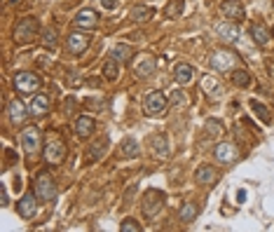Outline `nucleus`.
I'll return each mask as SVG.
<instances>
[{
  "label": "nucleus",
  "instance_id": "f257e3e1",
  "mask_svg": "<svg viewBox=\"0 0 274 232\" xmlns=\"http://www.w3.org/2000/svg\"><path fill=\"white\" fill-rule=\"evenodd\" d=\"M42 155H45V162L56 167L66 160V143L59 134H49L45 139V146H42Z\"/></svg>",
  "mask_w": 274,
  "mask_h": 232
},
{
  "label": "nucleus",
  "instance_id": "f03ea898",
  "mask_svg": "<svg viewBox=\"0 0 274 232\" xmlns=\"http://www.w3.org/2000/svg\"><path fill=\"white\" fill-rule=\"evenodd\" d=\"M40 31V21L35 19V16H23V19H19L14 26V42L16 45H26V42H30V40L38 35Z\"/></svg>",
  "mask_w": 274,
  "mask_h": 232
},
{
  "label": "nucleus",
  "instance_id": "7ed1b4c3",
  "mask_svg": "<svg viewBox=\"0 0 274 232\" xmlns=\"http://www.w3.org/2000/svg\"><path fill=\"white\" fill-rule=\"evenodd\" d=\"M164 204H167V195L162 193V190H157V188H150L143 195V200H141V211H143L145 218H155L162 211Z\"/></svg>",
  "mask_w": 274,
  "mask_h": 232
},
{
  "label": "nucleus",
  "instance_id": "20e7f679",
  "mask_svg": "<svg viewBox=\"0 0 274 232\" xmlns=\"http://www.w3.org/2000/svg\"><path fill=\"white\" fill-rule=\"evenodd\" d=\"M209 66H211L213 70H218V73H232L235 68H239V59H237V54L230 52V49H218V52L211 54Z\"/></svg>",
  "mask_w": 274,
  "mask_h": 232
},
{
  "label": "nucleus",
  "instance_id": "39448f33",
  "mask_svg": "<svg viewBox=\"0 0 274 232\" xmlns=\"http://www.w3.org/2000/svg\"><path fill=\"white\" fill-rule=\"evenodd\" d=\"M35 195H38V200L42 202H52L56 200V183H54V178L49 171H40L38 176H35Z\"/></svg>",
  "mask_w": 274,
  "mask_h": 232
},
{
  "label": "nucleus",
  "instance_id": "423d86ee",
  "mask_svg": "<svg viewBox=\"0 0 274 232\" xmlns=\"http://www.w3.org/2000/svg\"><path fill=\"white\" fill-rule=\"evenodd\" d=\"M42 87V80H40L35 73H28V70H23V73H16L14 75V89L23 96H30V94H35Z\"/></svg>",
  "mask_w": 274,
  "mask_h": 232
},
{
  "label": "nucleus",
  "instance_id": "0eeeda50",
  "mask_svg": "<svg viewBox=\"0 0 274 232\" xmlns=\"http://www.w3.org/2000/svg\"><path fill=\"white\" fill-rule=\"evenodd\" d=\"M19 139H21V148L26 150V155H28V157L38 155V150L42 148V136H40L38 127H23Z\"/></svg>",
  "mask_w": 274,
  "mask_h": 232
},
{
  "label": "nucleus",
  "instance_id": "6e6552de",
  "mask_svg": "<svg viewBox=\"0 0 274 232\" xmlns=\"http://www.w3.org/2000/svg\"><path fill=\"white\" fill-rule=\"evenodd\" d=\"M131 70H134L138 77H150V75H155V70H157V59H155L150 52H141V54H136V59L131 61Z\"/></svg>",
  "mask_w": 274,
  "mask_h": 232
},
{
  "label": "nucleus",
  "instance_id": "1a4fd4ad",
  "mask_svg": "<svg viewBox=\"0 0 274 232\" xmlns=\"http://www.w3.org/2000/svg\"><path fill=\"white\" fill-rule=\"evenodd\" d=\"M164 108H167V99H164V94L157 92V89H152V92L145 94L143 99V113L148 117H157L164 113Z\"/></svg>",
  "mask_w": 274,
  "mask_h": 232
},
{
  "label": "nucleus",
  "instance_id": "9d476101",
  "mask_svg": "<svg viewBox=\"0 0 274 232\" xmlns=\"http://www.w3.org/2000/svg\"><path fill=\"white\" fill-rule=\"evenodd\" d=\"M216 33H218V38L223 40V42H228V45H237L239 42V38H242V31H239V26H237V21H216Z\"/></svg>",
  "mask_w": 274,
  "mask_h": 232
},
{
  "label": "nucleus",
  "instance_id": "9b49d317",
  "mask_svg": "<svg viewBox=\"0 0 274 232\" xmlns=\"http://www.w3.org/2000/svg\"><path fill=\"white\" fill-rule=\"evenodd\" d=\"M213 157L223 164V167H230V164H235L239 160V148L235 143H228V141H223L218 146L213 148Z\"/></svg>",
  "mask_w": 274,
  "mask_h": 232
},
{
  "label": "nucleus",
  "instance_id": "f8f14e48",
  "mask_svg": "<svg viewBox=\"0 0 274 232\" xmlns=\"http://www.w3.org/2000/svg\"><path fill=\"white\" fill-rule=\"evenodd\" d=\"M89 42H91L89 35H87V33H82L80 28H75V31H70V35L66 38V49H68L70 54L80 56V54H84V52H87Z\"/></svg>",
  "mask_w": 274,
  "mask_h": 232
},
{
  "label": "nucleus",
  "instance_id": "ddd939ff",
  "mask_svg": "<svg viewBox=\"0 0 274 232\" xmlns=\"http://www.w3.org/2000/svg\"><path fill=\"white\" fill-rule=\"evenodd\" d=\"M96 23H99V14L94 9H80L73 16V26L80 31H91V28H96Z\"/></svg>",
  "mask_w": 274,
  "mask_h": 232
},
{
  "label": "nucleus",
  "instance_id": "4468645a",
  "mask_svg": "<svg viewBox=\"0 0 274 232\" xmlns=\"http://www.w3.org/2000/svg\"><path fill=\"white\" fill-rule=\"evenodd\" d=\"M35 193H26L21 200L16 202V211H19V216L21 218H33L38 214V204H35Z\"/></svg>",
  "mask_w": 274,
  "mask_h": 232
},
{
  "label": "nucleus",
  "instance_id": "2eb2a0df",
  "mask_svg": "<svg viewBox=\"0 0 274 232\" xmlns=\"http://www.w3.org/2000/svg\"><path fill=\"white\" fill-rule=\"evenodd\" d=\"M216 181H218L216 167H211V164H199L197 171H195V183H197V186H213Z\"/></svg>",
  "mask_w": 274,
  "mask_h": 232
},
{
  "label": "nucleus",
  "instance_id": "dca6fc26",
  "mask_svg": "<svg viewBox=\"0 0 274 232\" xmlns=\"http://www.w3.org/2000/svg\"><path fill=\"white\" fill-rule=\"evenodd\" d=\"M221 14L228 16L230 21H242L246 12H244V5L239 0H225L221 5Z\"/></svg>",
  "mask_w": 274,
  "mask_h": 232
},
{
  "label": "nucleus",
  "instance_id": "f3484780",
  "mask_svg": "<svg viewBox=\"0 0 274 232\" xmlns=\"http://www.w3.org/2000/svg\"><path fill=\"white\" fill-rule=\"evenodd\" d=\"M150 148L155 157H160V160H167L169 155H171V146H169V139L167 134H155L150 139Z\"/></svg>",
  "mask_w": 274,
  "mask_h": 232
},
{
  "label": "nucleus",
  "instance_id": "a211bd4d",
  "mask_svg": "<svg viewBox=\"0 0 274 232\" xmlns=\"http://www.w3.org/2000/svg\"><path fill=\"white\" fill-rule=\"evenodd\" d=\"M202 92H204L211 101H218L223 96V85L213 75H206L204 80H202Z\"/></svg>",
  "mask_w": 274,
  "mask_h": 232
},
{
  "label": "nucleus",
  "instance_id": "6ab92c4d",
  "mask_svg": "<svg viewBox=\"0 0 274 232\" xmlns=\"http://www.w3.org/2000/svg\"><path fill=\"white\" fill-rule=\"evenodd\" d=\"M108 146H110V139H108V136H101L99 141H94L91 148L87 150V162H99L101 157L106 155Z\"/></svg>",
  "mask_w": 274,
  "mask_h": 232
},
{
  "label": "nucleus",
  "instance_id": "aec40b11",
  "mask_svg": "<svg viewBox=\"0 0 274 232\" xmlns=\"http://www.w3.org/2000/svg\"><path fill=\"white\" fill-rule=\"evenodd\" d=\"M192 77H195V66L192 63H178L176 66V70H174V80L178 82L181 87H185V85H190L192 82Z\"/></svg>",
  "mask_w": 274,
  "mask_h": 232
},
{
  "label": "nucleus",
  "instance_id": "412c9836",
  "mask_svg": "<svg viewBox=\"0 0 274 232\" xmlns=\"http://www.w3.org/2000/svg\"><path fill=\"white\" fill-rule=\"evenodd\" d=\"M28 113L33 117H42L49 113V99H47L45 94H35L33 99H30V106H28Z\"/></svg>",
  "mask_w": 274,
  "mask_h": 232
},
{
  "label": "nucleus",
  "instance_id": "4be33fe9",
  "mask_svg": "<svg viewBox=\"0 0 274 232\" xmlns=\"http://www.w3.org/2000/svg\"><path fill=\"white\" fill-rule=\"evenodd\" d=\"M7 115H9V122L14 124H23L26 122V115H28V113H26V108H23V103L21 101H9L7 103Z\"/></svg>",
  "mask_w": 274,
  "mask_h": 232
},
{
  "label": "nucleus",
  "instance_id": "5701e85b",
  "mask_svg": "<svg viewBox=\"0 0 274 232\" xmlns=\"http://www.w3.org/2000/svg\"><path fill=\"white\" fill-rule=\"evenodd\" d=\"M94 129H96V122L89 115H80L75 120V134L80 139H89L91 134H94Z\"/></svg>",
  "mask_w": 274,
  "mask_h": 232
},
{
  "label": "nucleus",
  "instance_id": "b1692460",
  "mask_svg": "<svg viewBox=\"0 0 274 232\" xmlns=\"http://www.w3.org/2000/svg\"><path fill=\"white\" fill-rule=\"evenodd\" d=\"M199 216V207L195 202H188V204H183L181 209H178V218H181V223H195V218Z\"/></svg>",
  "mask_w": 274,
  "mask_h": 232
},
{
  "label": "nucleus",
  "instance_id": "393cba45",
  "mask_svg": "<svg viewBox=\"0 0 274 232\" xmlns=\"http://www.w3.org/2000/svg\"><path fill=\"white\" fill-rule=\"evenodd\" d=\"M120 155L122 157H129V160H136L138 155H141V150H138V143H136V139H124L120 143Z\"/></svg>",
  "mask_w": 274,
  "mask_h": 232
},
{
  "label": "nucleus",
  "instance_id": "a878e982",
  "mask_svg": "<svg viewBox=\"0 0 274 232\" xmlns=\"http://www.w3.org/2000/svg\"><path fill=\"white\" fill-rule=\"evenodd\" d=\"M251 35H253V40H256L258 45H267L270 38H272V31H267V26L260 21V23H253L251 26Z\"/></svg>",
  "mask_w": 274,
  "mask_h": 232
},
{
  "label": "nucleus",
  "instance_id": "bb28decb",
  "mask_svg": "<svg viewBox=\"0 0 274 232\" xmlns=\"http://www.w3.org/2000/svg\"><path fill=\"white\" fill-rule=\"evenodd\" d=\"M129 16L134 21H150L152 16H155V9L148 7V5H136V7L129 9Z\"/></svg>",
  "mask_w": 274,
  "mask_h": 232
},
{
  "label": "nucleus",
  "instance_id": "cd10ccee",
  "mask_svg": "<svg viewBox=\"0 0 274 232\" xmlns=\"http://www.w3.org/2000/svg\"><path fill=\"white\" fill-rule=\"evenodd\" d=\"M185 9V0H169L167 7H164V16L167 19H178Z\"/></svg>",
  "mask_w": 274,
  "mask_h": 232
},
{
  "label": "nucleus",
  "instance_id": "c85d7f7f",
  "mask_svg": "<svg viewBox=\"0 0 274 232\" xmlns=\"http://www.w3.org/2000/svg\"><path fill=\"white\" fill-rule=\"evenodd\" d=\"M232 85L235 87H249L251 85V73L246 68H235L232 70Z\"/></svg>",
  "mask_w": 274,
  "mask_h": 232
},
{
  "label": "nucleus",
  "instance_id": "c756f323",
  "mask_svg": "<svg viewBox=\"0 0 274 232\" xmlns=\"http://www.w3.org/2000/svg\"><path fill=\"white\" fill-rule=\"evenodd\" d=\"M251 108H253V113L263 120V124H270L272 122V115H270V110H267V106L265 103H260L258 99H251Z\"/></svg>",
  "mask_w": 274,
  "mask_h": 232
},
{
  "label": "nucleus",
  "instance_id": "7c9ffc66",
  "mask_svg": "<svg viewBox=\"0 0 274 232\" xmlns=\"http://www.w3.org/2000/svg\"><path fill=\"white\" fill-rule=\"evenodd\" d=\"M204 129L209 136H218V134L225 132V124H223V120H216V117H209V120H204Z\"/></svg>",
  "mask_w": 274,
  "mask_h": 232
},
{
  "label": "nucleus",
  "instance_id": "2f4dec72",
  "mask_svg": "<svg viewBox=\"0 0 274 232\" xmlns=\"http://www.w3.org/2000/svg\"><path fill=\"white\" fill-rule=\"evenodd\" d=\"M129 56H131V49H129V45H115L113 47V52H110V59H115V61L120 63V61H129Z\"/></svg>",
  "mask_w": 274,
  "mask_h": 232
},
{
  "label": "nucleus",
  "instance_id": "473e14b6",
  "mask_svg": "<svg viewBox=\"0 0 274 232\" xmlns=\"http://www.w3.org/2000/svg\"><path fill=\"white\" fill-rule=\"evenodd\" d=\"M117 75H120V68H117V61H115V59L103 63V77H106V80L113 82V80H117Z\"/></svg>",
  "mask_w": 274,
  "mask_h": 232
},
{
  "label": "nucleus",
  "instance_id": "72a5a7b5",
  "mask_svg": "<svg viewBox=\"0 0 274 232\" xmlns=\"http://www.w3.org/2000/svg\"><path fill=\"white\" fill-rule=\"evenodd\" d=\"M56 42H59L56 28H45V33H42V45H45L47 49H52V47H56Z\"/></svg>",
  "mask_w": 274,
  "mask_h": 232
},
{
  "label": "nucleus",
  "instance_id": "f704fd0d",
  "mask_svg": "<svg viewBox=\"0 0 274 232\" xmlns=\"http://www.w3.org/2000/svg\"><path fill=\"white\" fill-rule=\"evenodd\" d=\"M120 230L122 232H141V225H138L134 218H124L120 225Z\"/></svg>",
  "mask_w": 274,
  "mask_h": 232
},
{
  "label": "nucleus",
  "instance_id": "c9c22d12",
  "mask_svg": "<svg viewBox=\"0 0 274 232\" xmlns=\"http://www.w3.org/2000/svg\"><path fill=\"white\" fill-rule=\"evenodd\" d=\"M171 106H188V94L185 92H174L171 94V99H169Z\"/></svg>",
  "mask_w": 274,
  "mask_h": 232
},
{
  "label": "nucleus",
  "instance_id": "e433bc0d",
  "mask_svg": "<svg viewBox=\"0 0 274 232\" xmlns=\"http://www.w3.org/2000/svg\"><path fill=\"white\" fill-rule=\"evenodd\" d=\"M0 200H2V207L9 204V197H7V188H0Z\"/></svg>",
  "mask_w": 274,
  "mask_h": 232
},
{
  "label": "nucleus",
  "instance_id": "4c0bfd02",
  "mask_svg": "<svg viewBox=\"0 0 274 232\" xmlns=\"http://www.w3.org/2000/svg\"><path fill=\"white\" fill-rule=\"evenodd\" d=\"M101 5H103L106 9H115L117 7V0H101Z\"/></svg>",
  "mask_w": 274,
  "mask_h": 232
},
{
  "label": "nucleus",
  "instance_id": "58836bf2",
  "mask_svg": "<svg viewBox=\"0 0 274 232\" xmlns=\"http://www.w3.org/2000/svg\"><path fill=\"white\" fill-rule=\"evenodd\" d=\"M265 66H267V73H270V77L274 80V61H272V59H267Z\"/></svg>",
  "mask_w": 274,
  "mask_h": 232
},
{
  "label": "nucleus",
  "instance_id": "ea45409f",
  "mask_svg": "<svg viewBox=\"0 0 274 232\" xmlns=\"http://www.w3.org/2000/svg\"><path fill=\"white\" fill-rule=\"evenodd\" d=\"M237 202H239V204H242V202H246V193H244V190H239V193H237Z\"/></svg>",
  "mask_w": 274,
  "mask_h": 232
},
{
  "label": "nucleus",
  "instance_id": "a19ab883",
  "mask_svg": "<svg viewBox=\"0 0 274 232\" xmlns=\"http://www.w3.org/2000/svg\"><path fill=\"white\" fill-rule=\"evenodd\" d=\"M272 38H274V28H272Z\"/></svg>",
  "mask_w": 274,
  "mask_h": 232
},
{
  "label": "nucleus",
  "instance_id": "79ce46f5",
  "mask_svg": "<svg viewBox=\"0 0 274 232\" xmlns=\"http://www.w3.org/2000/svg\"><path fill=\"white\" fill-rule=\"evenodd\" d=\"M272 9H274V0H272Z\"/></svg>",
  "mask_w": 274,
  "mask_h": 232
},
{
  "label": "nucleus",
  "instance_id": "37998d69",
  "mask_svg": "<svg viewBox=\"0 0 274 232\" xmlns=\"http://www.w3.org/2000/svg\"><path fill=\"white\" fill-rule=\"evenodd\" d=\"M12 2H16V0H12Z\"/></svg>",
  "mask_w": 274,
  "mask_h": 232
}]
</instances>
